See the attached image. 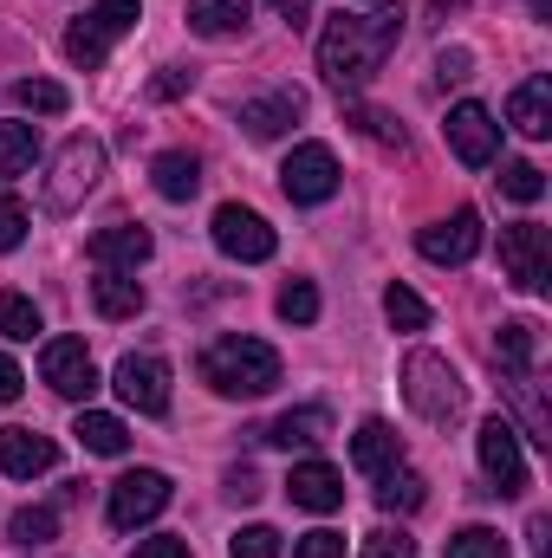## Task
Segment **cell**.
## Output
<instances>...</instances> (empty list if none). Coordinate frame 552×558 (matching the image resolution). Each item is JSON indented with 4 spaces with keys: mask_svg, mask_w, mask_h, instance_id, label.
I'll return each instance as SVG.
<instances>
[{
    "mask_svg": "<svg viewBox=\"0 0 552 558\" xmlns=\"http://www.w3.org/2000/svg\"><path fill=\"white\" fill-rule=\"evenodd\" d=\"M404 7H377V13H338L325 33H319V72L338 85V92H358L384 72V59L397 52L404 39Z\"/></svg>",
    "mask_w": 552,
    "mask_h": 558,
    "instance_id": "6da1fadb",
    "label": "cell"
},
{
    "mask_svg": "<svg viewBox=\"0 0 552 558\" xmlns=\"http://www.w3.org/2000/svg\"><path fill=\"white\" fill-rule=\"evenodd\" d=\"M202 384L221 390V397H267L279 390V351L261 344V338H215L202 351Z\"/></svg>",
    "mask_w": 552,
    "mask_h": 558,
    "instance_id": "7a4b0ae2",
    "label": "cell"
},
{
    "mask_svg": "<svg viewBox=\"0 0 552 558\" xmlns=\"http://www.w3.org/2000/svg\"><path fill=\"white\" fill-rule=\"evenodd\" d=\"M404 397H410V410L422 422H455L461 403H468L461 371H455L442 351H410V364H404Z\"/></svg>",
    "mask_w": 552,
    "mask_h": 558,
    "instance_id": "3957f363",
    "label": "cell"
},
{
    "mask_svg": "<svg viewBox=\"0 0 552 558\" xmlns=\"http://www.w3.org/2000/svg\"><path fill=\"white\" fill-rule=\"evenodd\" d=\"M105 175V143L98 137H72L59 156H52V182H46V208L52 215H72Z\"/></svg>",
    "mask_w": 552,
    "mask_h": 558,
    "instance_id": "277c9868",
    "label": "cell"
},
{
    "mask_svg": "<svg viewBox=\"0 0 552 558\" xmlns=\"http://www.w3.org/2000/svg\"><path fill=\"white\" fill-rule=\"evenodd\" d=\"M475 448H481V468H488V481H494L488 494L520 500V494H527V481H533V474H527V454H520V428H514L507 416H488Z\"/></svg>",
    "mask_w": 552,
    "mask_h": 558,
    "instance_id": "5b68a950",
    "label": "cell"
},
{
    "mask_svg": "<svg viewBox=\"0 0 552 558\" xmlns=\"http://www.w3.org/2000/svg\"><path fill=\"white\" fill-rule=\"evenodd\" d=\"M169 494H176L169 474H156V468H131L124 481H111V507H105V513H111L118 533H137V526H149V520L169 507Z\"/></svg>",
    "mask_w": 552,
    "mask_h": 558,
    "instance_id": "8992f818",
    "label": "cell"
},
{
    "mask_svg": "<svg viewBox=\"0 0 552 558\" xmlns=\"http://www.w3.org/2000/svg\"><path fill=\"white\" fill-rule=\"evenodd\" d=\"M279 189H286V202H299V208L332 202V195H338V156H332L325 143H299V149L279 162Z\"/></svg>",
    "mask_w": 552,
    "mask_h": 558,
    "instance_id": "52a82bcc",
    "label": "cell"
},
{
    "mask_svg": "<svg viewBox=\"0 0 552 558\" xmlns=\"http://www.w3.org/2000/svg\"><path fill=\"white\" fill-rule=\"evenodd\" d=\"M39 377L65 397V403H85L98 390V364L85 351V338H46L39 344Z\"/></svg>",
    "mask_w": 552,
    "mask_h": 558,
    "instance_id": "ba28073f",
    "label": "cell"
},
{
    "mask_svg": "<svg viewBox=\"0 0 552 558\" xmlns=\"http://www.w3.org/2000/svg\"><path fill=\"white\" fill-rule=\"evenodd\" d=\"M208 234H215V247L228 254V260H274L279 234L254 215V208H241V202H228V208H215V221H208Z\"/></svg>",
    "mask_w": 552,
    "mask_h": 558,
    "instance_id": "9c48e42d",
    "label": "cell"
},
{
    "mask_svg": "<svg viewBox=\"0 0 552 558\" xmlns=\"http://www.w3.org/2000/svg\"><path fill=\"white\" fill-rule=\"evenodd\" d=\"M501 267L507 279L520 286V292H540L547 286V267H552V241L540 221H514V228H501Z\"/></svg>",
    "mask_w": 552,
    "mask_h": 558,
    "instance_id": "30bf717a",
    "label": "cell"
},
{
    "mask_svg": "<svg viewBox=\"0 0 552 558\" xmlns=\"http://www.w3.org/2000/svg\"><path fill=\"white\" fill-rule=\"evenodd\" d=\"M111 384H118V397H124L137 416H169V364H163V357H149V351L118 357Z\"/></svg>",
    "mask_w": 552,
    "mask_h": 558,
    "instance_id": "8fae6325",
    "label": "cell"
},
{
    "mask_svg": "<svg viewBox=\"0 0 552 558\" xmlns=\"http://www.w3.org/2000/svg\"><path fill=\"white\" fill-rule=\"evenodd\" d=\"M416 247H422V260H435V267H468V260L481 254V215H475V208H455L448 221H429V228L416 234Z\"/></svg>",
    "mask_w": 552,
    "mask_h": 558,
    "instance_id": "7c38bea8",
    "label": "cell"
},
{
    "mask_svg": "<svg viewBox=\"0 0 552 558\" xmlns=\"http://www.w3.org/2000/svg\"><path fill=\"white\" fill-rule=\"evenodd\" d=\"M448 149H455L468 169H488V162L501 156V124H494V111H488V105H455V111H448Z\"/></svg>",
    "mask_w": 552,
    "mask_h": 558,
    "instance_id": "4fadbf2b",
    "label": "cell"
},
{
    "mask_svg": "<svg viewBox=\"0 0 552 558\" xmlns=\"http://www.w3.org/2000/svg\"><path fill=\"white\" fill-rule=\"evenodd\" d=\"M299 118H305V92H292V85H279V92H267V98H248V105H241V131H248L254 143L286 137Z\"/></svg>",
    "mask_w": 552,
    "mask_h": 558,
    "instance_id": "5bb4252c",
    "label": "cell"
},
{
    "mask_svg": "<svg viewBox=\"0 0 552 558\" xmlns=\"http://www.w3.org/2000/svg\"><path fill=\"white\" fill-rule=\"evenodd\" d=\"M52 461H59V441H52V435L20 428V422H7V428H0V474L33 481V474H46Z\"/></svg>",
    "mask_w": 552,
    "mask_h": 558,
    "instance_id": "9a60e30c",
    "label": "cell"
},
{
    "mask_svg": "<svg viewBox=\"0 0 552 558\" xmlns=\"http://www.w3.org/2000/svg\"><path fill=\"white\" fill-rule=\"evenodd\" d=\"M286 494H292V507H305V513H338V507H345V474H338L332 461H299L292 481H286Z\"/></svg>",
    "mask_w": 552,
    "mask_h": 558,
    "instance_id": "2e32d148",
    "label": "cell"
},
{
    "mask_svg": "<svg viewBox=\"0 0 552 558\" xmlns=\"http://www.w3.org/2000/svg\"><path fill=\"white\" fill-rule=\"evenodd\" d=\"M149 254H156L149 228H131V221H118V228H98V234H92V260H98V267H111V274H137Z\"/></svg>",
    "mask_w": 552,
    "mask_h": 558,
    "instance_id": "e0dca14e",
    "label": "cell"
},
{
    "mask_svg": "<svg viewBox=\"0 0 552 558\" xmlns=\"http://www.w3.org/2000/svg\"><path fill=\"white\" fill-rule=\"evenodd\" d=\"M507 124L520 131V137H552V78H527V85H514V98H507Z\"/></svg>",
    "mask_w": 552,
    "mask_h": 558,
    "instance_id": "ac0fdd59",
    "label": "cell"
},
{
    "mask_svg": "<svg viewBox=\"0 0 552 558\" xmlns=\"http://www.w3.org/2000/svg\"><path fill=\"white\" fill-rule=\"evenodd\" d=\"M149 182H156L163 202H189V195L202 189V162H195V149H163V156L149 162Z\"/></svg>",
    "mask_w": 552,
    "mask_h": 558,
    "instance_id": "d6986e66",
    "label": "cell"
},
{
    "mask_svg": "<svg viewBox=\"0 0 552 558\" xmlns=\"http://www.w3.org/2000/svg\"><path fill=\"white\" fill-rule=\"evenodd\" d=\"M351 461L364 468V474H384V468H397L404 461V441H397V428L384 416H371L358 435H351Z\"/></svg>",
    "mask_w": 552,
    "mask_h": 558,
    "instance_id": "ffe728a7",
    "label": "cell"
},
{
    "mask_svg": "<svg viewBox=\"0 0 552 558\" xmlns=\"http://www.w3.org/2000/svg\"><path fill=\"white\" fill-rule=\"evenodd\" d=\"M92 305H98V318H137L143 312V286L131 274L98 267V279H92Z\"/></svg>",
    "mask_w": 552,
    "mask_h": 558,
    "instance_id": "44dd1931",
    "label": "cell"
},
{
    "mask_svg": "<svg viewBox=\"0 0 552 558\" xmlns=\"http://www.w3.org/2000/svg\"><path fill=\"white\" fill-rule=\"evenodd\" d=\"M494 364H501L507 377L533 371V364H540V331H533L527 318H507V325H501V338H494Z\"/></svg>",
    "mask_w": 552,
    "mask_h": 558,
    "instance_id": "7402d4cb",
    "label": "cell"
},
{
    "mask_svg": "<svg viewBox=\"0 0 552 558\" xmlns=\"http://www.w3.org/2000/svg\"><path fill=\"white\" fill-rule=\"evenodd\" d=\"M274 448H319L325 435H332V416L325 410H286V416L274 422V428H261Z\"/></svg>",
    "mask_w": 552,
    "mask_h": 558,
    "instance_id": "603a6c76",
    "label": "cell"
},
{
    "mask_svg": "<svg viewBox=\"0 0 552 558\" xmlns=\"http://www.w3.org/2000/svg\"><path fill=\"white\" fill-rule=\"evenodd\" d=\"M422 500H429V481H422L416 468L397 461V468H384V474H377V507H384V513H416Z\"/></svg>",
    "mask_w": 552,
    "mask_h": 558,
    "instance_id": "cb8c5ba5",
    "label": "cell"
},
{
    "mask_svg": "<svg viewBox=\"0 0 552 558\" xmlns=\"http://www.w3.org/2000/svg\"><path fill=\"white\" fill-rule=\"evenodd\" d=\"M248 0H189V26L195 33H208V39H221V33H241L248 26Z\"/></svg>",
    "mask_w": 552,
    "mask_h": 558,
    "instance_id": "d4e9b609",
    "label": "cell"
},
{
    "mask_svg": "<svg viewBox=\"0 0 552 558\" xmlns=\"http://www.w3.org/2000/svg\"><path fill=\"white\" fill-rule=\"evenodd\" d=\"M33 156H39V131L7 118V124H0V182L26 175V169H33Z\"/></svg>",
    "mask_w": 552,
    "mask_h": 558,
    "instance_id": "484cf974",
    "label": "cell"
},
{
    "mask_svg": "<svg viewBox=\"0 0 552 558\" xmlns=\"http://www.w3.org/2000/svg\"><path fill=\"white\" fill-rule=\"evenodd\" d=\"M72 435H79L92 454H124V448H131V428H124L118 416H105V410H85Z\"/></svg>",
    "mask_w": 552,
    "mask_h": 558,
    "instance_id": "4316f807",
    "label": "cell"
},
{
    "mask_svg": "<svg viewBox=\"0 0 552 558\" xmlns=\"http://www.w3.org/2000/svg\"><path fill=\"white\" fill-rule=\"evenodd\" d=\"M0 338H13V344L39 338V305L26 292H0Z\"/></svg>",
    "mask_w": 552,
    "mask_h": 558,
    "instance_id": "83f0119b",
    "label": "cell"
},
{
    "mask_svg": "<svg viewBox=\"0 0 552 558\" xmlns=\"http://www.w3.org/2000/svg\"><path fill=\"white\" fill-rule=\"evenodd\" d=\"M105 52H111V39L92 26V13L65 26V59H72V65H85V72H92V65H105Z\"/></svg>",
    "mask_w": 552,
    "mask_h": 558,
    "instance_id": "f1b7e54d",
    "label": "cell"
},
{
    "mask_svg": "<svg viewBox=\"0 0 552 558\" xmlns=\"http://www.w3.org/2000/svg\"><path fill=\"white\" fill-rule=\"evenodd\" d=\"M13 105L33 111V118H59L72 98H65V85H52V78H20V85H13Z\"/></svg>",
    "mask_w": 552,
    "mask_h": 558,
    "instance_id": "f546056e",
    "label": "cell"
},
{
    "mask_svg": "<svg viewBox=\"0 0 552 558\" xmlns=\"http://www.w3.org/2000/svg\"><path fill=\"white\" fill-rule=\"evenodd\" d=\"M7 533H13V546H26V553H33V546H52V539H59V513H52V507H20Z\"/></svg>",
    "mask_w": 552,
    "mask_h": 558,
    "instance_id": "4dcf8cb0",
    "label": "cell"
},
{
    "mask_svg": "<svg viewBox=\"0 0 552 558\" xmlns=\"http://www.w3.org/2000/svg\"><path fill=\"white\" fill-rule=\"evenodd\" d=\"M345 124H358L364 137L391 143V149H404V124H397L391 111H377V105H345Z\"/></svg>",
    "mask_w": 552,
    "mask_h": 558,
    "instance_id": "1f68e13d",
    "label": "cell"
},
{
    "mask_svg": "<svg viewBox=\"0 0 552 558\" xmlns=\"http://www.w3.org/2000/svg\"><path fill=\"white\" fill-rule=\"evenodd\" d=\"M384 318H391L397 331H429V305L416 299L410 286H391V292H384Z\"/></svg>",
    "mask_w": 552,
    "mask_h": 558,
    "instance_id": "d6a6232c",
    "label": "cell"
},
{
    "mask_svg": "<svg viewBox=\"0 0 552 558\" xmlns=\"http://www.w3.org/2000/svg\"><path fill=\"white\" fill-rule=\"evenodd\" d=\"M448 558H507V539H501L494 526H461V533L448 539Z\"/></svg>",
    "mask_w": 552,
    "mask_h": 558,
    "instance_id": "836d02e7",
    "label": "cell"
},
{
    "mask_svg": "<svg viewBox=\"0 0 552 558\" xmlns=\"http://www.w3.org/2000/svg\"><path fill=\"white\" fill-rule=\"evenodd\" d=\"M501 195H514V202H540V195H547L540 162H501Z\"/></svg>",
    "mask_w": 552,
    "mask_h": 558,
    "instance_id": "e575fe53",
    "label": "cell"
},
{
    "mask_svg": "<svg viewBox=\"0 0 552 558\" xmlns=\"http://www.w3.org/2000/svg\"><path fill=\"white\" fill-rule=\"evenodd\" d=\"M143 13V0H92V26L105 33V39H118V33H131Z\"/></svg>",
    "mask_w": 552,
    "mask_h": 558,
    "instance_id": "d590c367",
    "label": "cell"
},
{
    "mask_svg": "<svg viewBox=\"0 0 552 558\" xmlns=\"http://www.w3.org/2000/svg\"><path fill=\"white\" fill-rule=\"evenodd\" d=\"M279 318H286V325H312V318H319V286H312V279H292V286L279 292Z\"/></svg>",
    "mask_w": 552,
    "mask_h": 558,
    "instance_id": "8d00e7d4",
    "label": "cell"
},
{
    "mask_svg": "<svg viewBox=\"0 0 552 558\" xmlns=\"http://www.w3.org/2000/svg\"><path fill=\"white\" fill-rule=\"evenodd\" d=\"M228 558H279V533L274 526H241L235 546H228Z\"/></svg>",
    "mask_w": 552,
    "mask_h": 558,
    "instance_id": "74e56055",
    "label": "cell"
},
{
    "mask_svg": "<svg viewBox=\"0 0 552 558\" xmlns=\"http://www.w3.org/2000/svg\"><path fill=\"white\" fill-rule=\"evenodd\" d=\"M26 221H33L26 202H20V195H0V254H13V247L26 241Z\"/></svg>",
    "mask_w": 552,
    "mask_h": 558,
    "instance_id": "f35d334b",
    "label": "cell"
},
{
    "mask_svg": "<svg viewBox=\"0 0 552 558\" xmlns=\"http://www.w3.org/2000/svg\"><path fill=\"white\" fill-rule=\"evenodd\" d=\"M189 85H195V72H189V65H163V72L149 78V98H156V105H169V98H182Z\"/></svg>",
    "mask_w": 552,
    "mask_h": 558,
    "instance_id": "ab89813d",
    "label": "cell"
},
{
    "mask_svg": "<svg viewBox=\"0 0 552 558\" xmlns=\"http://www.w3.org/2000/svg\"><path fill=\"white\" fill-rule=\"evenodd\" d=\"M292 558H345V533H332V526H319V533H305Z\"/></svg>",
    "mask_w": 552,
    "mask_h": 558,
    "instance_id": "60d3db41",
    "label": "cell"
},
{
    "mask_svg": "<svg viewBox=\"0 0 552 558\" xmlns=\"http://www.w3.org/2000/svg\"><path fill=\"white\" fill-rule=\"evenodd\" d=\"M364 558H416V539L384 526V533H371V539H364Z\"/></svg>",
    "mask_w": 552,
    "mask_h": 558,
    "instance_id": "b9f144b4",
    "label": "cell"
},
{
    "mask_svg": "<svg viewBox=\"0 0 552 558\" xmlns=\"http://www.w3.org/2000/svg\"><path fill=\"white\" fill-rule=\"evenodd\" d=\"M468 65H475V52H468V46H448V52L435 59V85H461Z\"/></svg>",
    "mask_w": 552,
    "mask_h": 558,
    "instance_id": "7bdbcfd3",
    "label": "cell"
},
{
    "mask_svg": "<svg viewBox=\"0 0 552 558\" xmlns=\"http://www.w3.org/2000/svg\"><path fill=\"white\" fill-rule=\"evenodd\" d=\"M131 558H195V553H189V539H169V533H163V539H143Z\"/></svg>",
    "mask_w": 552,
    "mask_h": 558,
    "instance_id": "ee69618b",
    "label": "cell"
},
{
    "mask_svg": "<svg viewBox=\"0 0 552 558\" xmlns=\"http://www.w3.org/2000/svg\"><path fill=\"white\" fill-rule=\"evenodd\" d=\"M228 494H235V500H261L267 487H261V474H254V468H235V474H228Z\"/></svg>",
    "mask_w": 552,
    "mask_h": 558,
    "instance_id": "f6af8a7d",
    "label": "cell"
},
{
    "mask_svg": "<svg viewBox=\"0 0 552 558\" xmlns=\"http://www.w3.org/2000/svg\"><path fill=\"white\" fill-rule=\"evenodd\" d=\"M20 384H26V377H20V364H13V357H0V403H13V397H20Z\"/></svg>",
    "mask_w": 552,
    "mask_h": 558,
    "instance_id": "bcb514c9",
    "label": "cell"
},
{
    "mask_svg": "<svg viewBox=\"0 0 552 558\" xmlns=\"http://www.w3.org/2000/svg\"><path fill=\"white\" fill-rule=\"evenodd\" d=\"M274 13L286 26H305V20H312V0H274Z\"/></svg>",
    "mask_w": 552,
    "mask_h": 558,
    "instance_id": "7dc6e473",
    "label": "cell"
},
{
    "mask_svg": "<svg viewBox=\"0 0 552 558\" xmlns=\"http://www.w3.org/2000/svg\"><path fill=\"white\" fill-rule=\"evenodd\" d=\"M461 7H468V0H429V13H435V20H448V13H461Z\"/></svg>",
    "mask_w": 552,
    "mask_h": 558,
    "instance_id": "c3c4849f",
    "label": "cell"
},
{
    "mask_svg": "<svg viewBox=\"0 0 552 558\" xmlns=\"http://www.w3.org/2000/svg\"><path fill=\"white\" fill-rule=\"evenodd\" d=\"M527 7H533V13H540V20H552V0H527Z\"/></svg>",
    "mask_w": 552,
    "mask_h": 558,
    "instance_id": "681fc988",
    "label": "cell"
}]
</instances>
